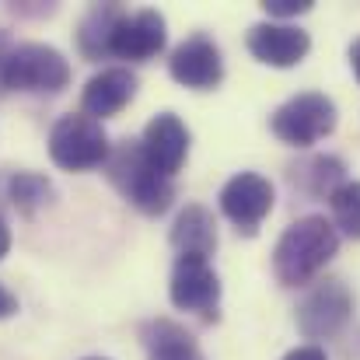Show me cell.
I'll use <instances>...</instances> for the list:
<instances>
[{"label": "cell", "instance_id": "1", "mask_svg": "<svg viewBox=\"0 0 360 360\" xmlns=\"http://www.w3.org/2000/svg\"><path fill=\"white\" fill-rule=\"evenodd\" d=\"M336 252H340V231L326 217H301L276 241L273 273L283 287H301L311 276H319Z\"/></svg>", "mask_w": 360, "mask_h": 360}, {"label": "cell", "instance_id": "2", "mask_svg": "<svg viewBox=\"0 0 360 360\" xmlns=\"http://www.w3.org/2000/svg\"><path fill=\"white\" fill-rule=\"evenodd\" d=\"M70 84V63L60 49L46 42H18L11 46L0 35V95L4 91H35L56 95Z\"/></svg>", "mask_w": 360, "mask_h": 360}, {"label": "cell", "instance_id": "3", "mask_svg": "<svg viewBox=\"0 0 360 360\" xmlns=\"http://www.w3.org/2000/svg\"><path fill=\"white\" fill-rule=\"evenodd\" d=\"M105 168H109L112 186L122 193V200L133 203L140 214L158 217V214H165V210L172 207L175 186H172V179H165L158 168H150V161L143 158L140 143H129V140H126L116 150H109Z\"/></svg>", "mask_w": 360, "mask_h": 360}, {"label": "cell", "instance_id": "4", "mask_svg": "<svg viewBox=\"0 0 360 360\" xmlns=\"http://www.w3.org/2000/svg\"><path fill=\"white\" fill-rule=\"evenodd\" d=\"M109 136L105 126L84 112H70L56 120L49 133V158L67 172H91L109 161Z\"/></svg>", "mask_w": 360, "mask_h": 360}, {"label": "cell", "instance_id": "5", "mask_svg": "<svg viewBox=\"0 0 360 360\" xmlns=\"http://www.w3.org/2000/svg\"><path fill=\"white\" fill-rule=\"evenodd\" d=\"M273 133L290 147H311L336 129V102L322 91H301L273 112Z\"/></svg>", "mask_w": 360, "mask_h": 360}, {"label": "cell", "instance_id": "6", "mask_svg": "<svg viewBox=\"0 0 360 360\" xmlns=\"http://www.w3.org/2000/svg\"><path fill=\"white\" fill-rule=\"evenodd\" d=\"M172 304L182 311H196L203 319H217L221 304V280L203 255H179L172 266V283H168Z\"/></svg>", "mask_w": 360, "mask_h": 360}, {"label": "cell", "instance_id": "7", "mask_svg": "<svg viewBox=\"0 0 360 360\" xmlns=\"http://www.w3.org/2000/svg\"><path fill=\"white\" fill-rule=\"evenodd\" d=\"M350 311H354L350 290L340 280H326V283H319L301 301V308H297V329L308 340H329V336H336L350 322Z\"/></svg>", "mask_w": 360, "mask_h": 360}, {"label": "cell", "instance_id": "8", "mask_svg": "<svg viewBox=\"0 0 360 360\" xmlns=\"http://www.w3.org/2000/svg\"><path fill=\"white\" fill-rule=\"evenodd\" d=\"M168 42V25L165 14L158 11H136V14H120L112 35H109V56H120L129 63L154 60Z\"/></svg>", "mask_w": 360, "mask_h": 360}, {"label": "cell", "instance_id": "9", "mask_svg": "<svg viewBox=\"0 0 360 360\" xmlns=\"http://www.w3.org/2000/svg\"><path fill=\"white\" fill-rule=\"evenodd\" d=\"M273 200H276L273 182L262 179V175H255V172H241V175H235L221 189V210H224V217L238 231H245V235H255L259 231V224L273 210Z\"/></svg>", "mask_w": 360, "mask_h": 360}, {"label": "cell", "instance_id": "10", "mask_svg": "<svg viewBox=\"0 0 360 360\" xmlns=\"http://www.w3.org/2000/svg\"><path fill=\"white\" fill-rule=\"evenodd\" d=\"M168 74L193 91H214L224 81V60L214 39L207 35H189L168 60Z\"/></svg>", "mask_w": 360, "mask_h": 360}, {"label": "cell", "instance_id": "11", "mask_svg": "<svg viewBox=\"0 0 360 360\" xmlns=\"http://www.w3.org/2000/svg\"><path fill=\"white\" fill-rule=\"evenodd\" d=\"M245 42H248V53H252L259 63L280 67V70L297 67V63L308 56V49H311V39H308L304 28H297V25H280V21H259V25H252Z\"/></svg>", "mask_w": 360, "mask_h": 360}, {"label": "cell", "instance_id": "12", "mask_svg": "<svg viewBox=\"0 0 360 360\" xmlns=\"http://www.w3.org/2000/svg\"><path fill=\"white\" fill-rule=\"evenodd\" d=\"M143 158L150 161V168H158L165 179H175V172L186 165L189 154V129L175 112H161L147 122L143 140H140Z\"/></svg>", "mask_w": 360, "mask_h": 360}, {"label": "cell", "instance_id": "13", "mask_svg": "<svg viewBox=\"0 0 360 360\" xmlns=\"http://www.w3.org/2000/svg\"><path fill=\"white\" fill-rule=\"evenodd\" d=\"M136 95V77L126 70V67H109L102 74H95L84 91H81V109L84 116L91 120H105V116H116L129 105V98Z\"/></svg>", "mask_w": 360, "mask_h": 360}, {"label": "cell", "instance_id": "14", "mask_svg": "<svg viewBox=\"0 0 360 360\" xmlns=\"http://www.w3.org/2000/svg\"><path fill=\"white\" fill-rule=\"evenodd\" d=\"M147 360H200L196 340L186 326L172 322V319H154L143 326L140 333Z\"/></svg>", "mask_w": 360, "mask_h": 360}, {"label": "cell", "instance_id": "15", "mask_svg": "<svg viewBox=\"0 0 360 360\" xmlns=\"http://www.w3.org/2000/svg\"><path fill=\"white\" fill-rule=\"evenodd\" d=\"M172 245L179 248V255H203L207 259L217 248V221H214V214L207 207H200V203H189L179 214L175 228H172Z\"/></svg>", "mask_w": 360, "mask_h": 360}, {"label": "cell", "instance_id": "16", "mask_svg": "<svg viewBox=\"0 0 360 360\" xmlns=\"http://www.w3.org/2000/svg\"><path fill=\"white\" fill-rule=\"evenodd\" d=\"M120 14L122 11L116 7V4H95V7L84 14L81 32H77V46H81V53H84L88 60H102V56H109V35H112Z\"/></svg>", "mask_w": 360, "mask_h": 360}, {"label": "cell", "instance_id": "17", "mask_svg": "<svg viewBox=\"0 0 360 360\" xmlns=\"http://www.w3.org/2000/svg\"><path fill=\"white\" fill-rule=\"evenodd\" d=\"M7 196H11V203H14L21 214H32V210H39V207H46V203L53 200V186H49L46 175L18 172V175H11V182H7Z\"/></svg>", "mask_w": 360, "mask_h": 360}, {"label": "cell", "instance_id": "18", "mask_svg": "<svg viewBox=\"0 0 360 360\" xmlns=\"http://www.w3.org/2000/svg\"><path fill=\"white\" fill-rule=\"evenodd\" d=\"M333 207V228H340L347 238H360V182H340L329 193Z\"/></svg>", "mask_w": 360, "mask_h": 360}, {"label": "cell", "instance_id": "19", "mask_svg": "<svg viewBox=\"0 0 360 360\" xmlns=\"http://www.w3.org/2000/svg\"><path fill=\"white\" fill-rule=\"evenodd\" d=\"M262 11L269 18H297V14H308L311 11V0H266Z\"/></svg>", "mask_w": 360, "mask_h": 360}, {"label": "cell", "instance_id": "20", "mask_svg": "<svg viewBox=\"0 0 360 360\" xmlns=\"http://www.w3.org/2000/svg\"><path fill=\"white\" fill-rule=\"evenodd\" d=\"M283 360H329L326 357V350L322 347H315V343H308V347H297V350H290Z\"/></svg>", "mask_w": 360, "mask_h": 360}, {"label": "cell", "instance_id": "21", "mask_svg": "<svg viewBox=\"0 0 360 360\" xmlns=\"http://www.w3.org/2000/svg\"><path fill=\"white\" fill-rule=\"evenodd\" d=\"M14 311H18V297H14V294L0 283V319H11Z\"/></svg>", "mask_w": 360, "mask_h": 360}, {"label": "cell", "instance_id": "22", "mask_svg": "<svg viewBox=\"0 0 360 360\" xmlns=\"http://www.w3.org/2000/svg\"><path fill=\"white\" fill-rule=\"evenodd\" d=\"M11 252V228L4 224V217H0V259Z\"/></svg>", "mask_w": 360, "mask_h": 360}, {"label": "cell", "instance_id": "23", "mask_svg": "<svg viewBox=\"0 0 360 360\" xmlns=\"http://www.w3.org/2000/svg\"><path fill=\"white\" fill-rule=\"evenodd\" d=\"M350 67H354V74H357V81H360V39L350 46Z\"/></svg>", "mask_w": 360, "mask_h": 360}, {"label": "cell", "instance_id": "24", "mask_svg": "<svg viewBox=\"0 0 360 360\" xmlns=\"http://www.w3.org/2000/svg\"><path fill=\"white\" fill-rule=\"evenodd\" d=\"M88 360H105V357H88Z\"/></svg>", "mask_w": 360, "mask_h": 360}]
</instances>
